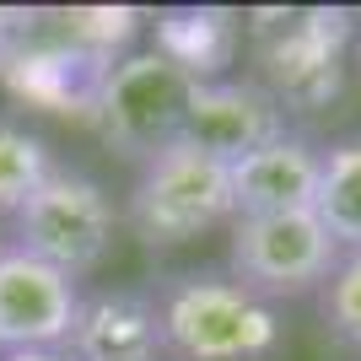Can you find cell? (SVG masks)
Masks as SVG:
<instances>
[{"label":"cell","instance_id":"6da1fadb","mask_svg":"<svg viewBox=\"0 0 361 361\" xmlns=\"http://www.w3.org/2000/svg\"><path fill=\"white\" fill-rule=\"evenodd\" d=\"M162 350L178 361H259L281 345V324L264 297L232 275H178L157 297Z\"/></svg>","mask_w":361,"mask_h":361},{"label":"cell","instance_id":"7a4b0ae2","mask_svg":"<svg viewBox=\"0 0 361 361\" xmlns=\"http://www.w3.org/2000/svg\"><path fill=\"white\" fill-rule=\"evenodd\" d=\"M124 216L146 248H178L216 226H232V167L173 140L140 162Z\"/></svg>","mask_w":361,"mask_h":361},{"label":"cell","instance_id":"3957f363","mask_svg":"<svg viewBox=\"0 0 361 361\" xmlns=\"http://www.w3.org/2000/svg\"><path fill=\"white\" fill-rule=\"evenodd\" d=\"M114 232H119L114 200L81 167H54L27 195V205L11 216V248L44 259L49 270L71 275V281L103 264L114 248Z\"/></svg>","mask_w":361,"mask_h":361},{"label":"cell","instance_id":"277c9868","mask_svg":"<svg viewBox=\"0 0 361 361\" xmlns=\"http://www.w3.org/2000/svg\"><path fill=\"white\" fill-rule=\"evenodd\" d=\"M356 38V22L340 6L313 11H281L275 22H254L259 87L286 114H313L345 87V54Z\"/></svg>","mask_w":361,"mask_h":361},{"label":"cell","instance_id":"5b68a950","mask_svg":"<svg viewBox=\"0 0 361 361\" xmlns=\"http://www.w3.org/2000/svg\"><path fill=\"white\" fill-rule=\"evenodd\" d=\"M189 92H195V81L173 60H162L157 49L124 54V60H114V71L103 75V87L92 97V124L119 157L146 162L178 140Z\"/></svg>","mask_w":361,"mask_h":361},{"label":"cell","instance_id":"8992f818","mask_svg":"<svg viewBox=\"0 0 361 361\" xmlns=\"http://www.w3.org/2000/svg\"><path fill=\"white\" fill-rule=\"evenodd\" d=\"M226 264H232L238 286L275 302V297H307V291H318L329 281V270L340 264V248L318 226L313 211L248 216V221H232Z\"/></svg>","mask_w":361,"mask_h":361},{"label":"cell","instance_id":"52a82bcc","mask_svg":"<svg viewBox=\"0 0 361 361\" xmlns=\"http://www.w3.org/2000/svg\"><path fill=\"white\" fill-rule=\"evenodd\" d=\"M286 135V108L275 103L259 81H195L189 92V114H183L178 140L205 151L216 162H243L259 146Z\"/></svg>","mask_w":361,"mask_h":361},{"label":"cell","instance_id":"ba28073f","mask_svg":"<svg viewBox=\"0 0 361 361\" xmlns=\"http://www.w3.org/2000/svg\"><path fill=\"white\" fill-rule=\"evenodd\" d=\"M81 307L71 275L49 270L44 259L6 248L0 254V356L16 350H65Z\"/></svg>","mask_w":361,"mask_h":361},{"label":"cell","instance_id":"9c48e42d","mask_svg":"<svg viewBox=\"0 0 361 361\" xmlns=\"http://www.w3.org/2000/svg\"><path fill=\"white\" fill-rule=\"evenodd\" d=\"M65 356L71 361H157L162 356L157 297H140V291H92V297H81Z\"/></svg>","mask_w":361,"mask_h":361},{"label":"cell","instance_id":"30bf717a","mask_svg":"<svg viewBox=\"0 0 361 361\" xmlns=\"http://www.w3.org/2000/svg\"><path fill=\"white\" fill-rule=\"evenodd\" d=\"M313 195H318V151L297 135H281L270 146H259L254 157L232 162V221L313 211Z\"/></svg>","mask_w":361,"mask_h":361},{"label":"cell","instance_id":"8fae6325","mask_svg":"<svg viewBox=\"0 0 361 361\" xmlns=\"http://www.w3.org/2000/svg\"><path fill=\"white\" fill-rule=\"evenodd\" d=\"M108 71H114V65L71 49L65 38H49V44L11 49L0 75H6V87H11L22 103L44 108V114H92V97H97Z\"/></svg>","mask_w":361,"mask_h":361},{"label":"cell","instance_id":"7c38bea8","mask_svg":"<svg viewBox=\"0 0 361 361\" xmlns=\"http://www.w3.org/2000/svg\"><path fill=\"white\" fill-rule=\"evenodd\" d=\"M232 49H238V22H232V11L183 6V11L157 16V54L173 60L189 81H216V71L232 60Z\"/></svg>","mask_w":361,"mask_h":361},{"label":"cell","instance_id":"4fadbf2b","mask_svg":"<svg viewBox=\"0 0 361 361\" xmlns=\"http://www.w3.org/2000/svg\"><path fill=\"white\" fill-rule=\"evenodd\" d=\"M318 226L334 238L340 254H361V135L318 151Z\"/></svg>","mask_w":361,"mask_h":361},{"label":"cell","instance_id":"5bb4252c","mask_svg":"<svg viewBox=\"0 0 361 361\" xmlns=\"http://www.w3.org/2000/svg\"><path fill=\"white\" fill-rule=\"evenodd\" d=\"M54 173V157L32 130L0 119V216H16L27 195Z\"/></svg>","mask_w":361,"mask_h":361},{"label":"cell","instance_id":"9a60e30c","mask_svg":"<svg viewBox=\"0 0 361 361\" xmlns=\"http://www.w3.org/2000/svg\"><path fill=\"white\" fill-rule=\"evenodd\" d=\"M135 27H140V16L130 6H81V11H65L60 38L81 54H92V60L114 65V54L135 38Z\"/></svg>","mask_w":361,"mask_h":361},{"label":"cell","instance_id":"2e32d148","mask_svg":"<svg viewBox=\"0 0 361 361\" xmlns=\"http://www.w3.org/2000/svg\"><path fill=\"white\" fill-rule=\"evenodd\" d=\"M318 313H324L334 340L361 350V254H340L329 281L318 286Z\"/></svg>","mask_w":361,"mask_h":361},{"label":"cell","instance_id":"e0dca14e","mask_svg":"<svg viewBox=\"0 0 361 361\" xmlns=\"http://www.w3.org/2000/svg\"><path fill=\"white\" fill-rule=\"evenodd\" d=\"M0 361H71L65 350H16V356H0Z\"/></svg>","mask_w":361,"mask_h":361},{"label":"cell","instance_id":"ac0fdd59","mask_svg":"<svg viewBox=\"0 0 361 361\" xmlns=\"http://www.w3.org/2000/svg\"><path fill=\"white\" fill-rule=\"evenodd\" d=\"M6 248H11V243H6V226H0V254H6Z\"/></svg>","mask_w":361,"mask_h":361}]
</instances>
